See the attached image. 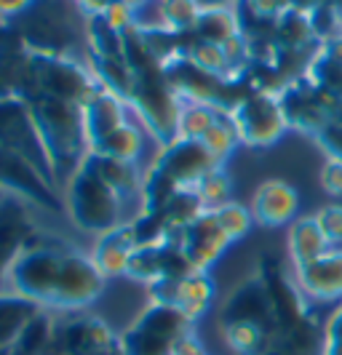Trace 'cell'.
<instances>
[{
    "instance_id": "cell-19",
    "label": "cell",
    "mask_w": 342,
    "mask_h": 355,
    "mask_svg": "<svg viewBox=\"0 0 342 355\" xmlns=\"http://www.w3.org/2000/svg\"><path fill=\"white\" fill-rule=\"evenodd\" d=\"M294 281L305 297L337 300L342 297V249H329L316 262L294 270Z\"/></svg>"
},
{
    "instance_id": "cell-26",
    "label": "cell",
    "mask_w": 342,
    "mask_h": 355,
    "mask_svg": "<svg viewBox=\"0 0 342 355\" xmlns=\"http://www.w3.org/2000/svg\"><path fill=\"white\" fill-rule=\"evenodd\" d=\"M89 67L94 78L99 80L102 89L118 94L123 102L128 99V91L134 83V75L128 70L126 59H112V56H89Z\"/></svg>"
},
{
    "instance_id": "cell-18",
    "label": "cell",
    "mask_w": 342,
    "mask_h": 355,
    "mask_svg": "<svg viewBox=\"0 0 342 355\" xmlns=\"http://www.w3.org/2000/svg\"><path fill=\"white\" fill-rule=\"evenodd\" d=\"M126 102L108 89H99L83 107V128H86V142L89 150L96 147L102 139H108L112 131L128 123Z\"/></svg>"
},
{
    "instance_id": "cell-1",
    "label": "cell",
    "mask_w": 342,
    "mask_h": 355,
    "mask_svg": "<svg viewBox=\"0 0 342 355\" xmlns=\"http://www.w3.org/2000/svg\"><path fill=\"white\" fill-rule=\"evenodd\" d=\"M8 291L35 302L40 310L78 313L94 304L108 278L91 254L54 232L37 230L14 257L6 272Z\"/></svg>"
},
{
    "instance_id": "cell-13",
    "label": "cell",
    "mask_w": 342,
    "mask_h": 355,
    "mask_svg": "<svg viewBox=\"0 0 342 355\" xmlns=\"http://www.w3.org/2000/svg\"><path fill=\"white\" fill-rule=\"evenodd\" d=\"M54 347L56 355H118V337L102 318L78 315L56 323Z\"/></svg>"
},
{
    "instance_id": "cell-15",
    "label": "cell",
    "mask_w": 342,
    "mask_h": 355,
    "mask_svg": "<svg viewBox=\"0 0 342 355\" xmlns=\"http://www.w3.org/2000/svg\"><path fill=\"white\" fill-rule=\"evenodd\" d=\"M300 196L284 179H268L257 187L252 200V216L262 227H281L297 219Z\"/></svg>"
},
{
    "instance_id": "cell-12",
    "label": "cell",
    "mask_w": 342,
    "mask_h": 355,
    "mask_svg": "<svg viewBox=\"0 0 342 355\" xmlns=\"http://www.w3.org/2000/svg\"><path fill=\"white\" fill-rule=\"evenodd\" d=\"M147 288H150V300L177 307L193 323L212 307V300H214V284L206 270H193L177 278H161Z\"/></svg>"
},
{
    "instance_id": "cell-8",
    "label": "cell",
    "mask_w": 342,
    "mask_h": 355,
    "mask_svg": "<svg viewBox=\"0 0 342 355\" xmlns=\"http://www.w3.org/2000/svg\"><path fill=\"white\" fill-rule=\"evenodd\" d=\"M0 190L6 196H14L19 200H24V203H33L40 211H67L65 198L59 196V187L37 168L35 163H30L19 153L0 150Z\"/></svg>"
},
{
    "instance_id": "cell-38",
    "label": "cell",
    "mask_w": 342,
    "mask_h": 355,
    "mask_svg": "<svg viewBox=\"0 0 342 355\" xmlns=\"http://www.w3.org/2000/svg\"><path fill=\"white\" fill-rule=\"evenodd\" d=\"M241 0H198L200 11H225V8H238Z\"/></svg>"
},
{
    "instance_id": "cell-32",
    "label": "cell",
    "mask_w": 342,
    "mask_h": 355,
    "mask_svg": "<svg viewBox=\"0 0 342 355\" xmlns=\"http://www.w3.org/2000/svg\"><path fill=\"white\" fill-rule=\"evenodd\" d=\"M214 216L216 222H219V227L225 230V235L230 238V241H238V238H243L246 232L252 230V209H246V206H241V203H225V206H219L214 209Z\"/></svg>"
},
{
    "instance_id": "cell-33",
    "label": "cell",
    "mask_w": 342,
    "mask_h": 355,
    "mask_svg": "<svg viewBox=\"0 0 342 355\" xmlns=\"http://www.w3.org/2000/svg\"><path fill=\"white\" fill-rule=\"evenodd\" d=\"M316 216V222H318V227L321 232L326 235V241H329V246H340L342 243V206L337 203H332V206H324L318 214H313Z\"/></svg>"
},
{
    "instance_id": "cell-5",
    "label": "cell",
    "mask_w": 342,
    "mask_h": 355,
    "mask_svg": "<svg viewBox=\"0 0 342 355\" xmlns=\"http://www.w3.org/2000/svg\"><path fill=\"white\" fill-rule=\"evenodd\" d=\"M126 105L139 115V121L150 131V137L161 147L180 139L182 99L169 86L163 67H153V70L134 75Z\"/></svg>"
},
{
    "instance_id": "cell-28",
    "label": "cell",
    "mask_w": 342,
    "mask_h": 355,
    "mask_svg": "<svg viewBox=\"0 0 342 355\" xmlns=\"http://www.w3.org/2000/svg\"><path fill=\"white\" fill-rule=\"evenodd\" d=\"M161 24L169 27L171 33L187 35L196 30L200 19L198 0H161Z\"/></svg>"
},
{
    "instance_id": "cell-4",
    "label": "cell",
    "mask_w": 342,
    "mask_h": 355,
    "mask_svg": "<svg viewBox=\"0 0 342 355\" xmlns=\"http://www.w3.org/2000/svg\"><path fill=\"white\" fill-rule=\"evenodd\" d=\"M65 206H67V216L78 230L102 235L123 225L121 214H123L126 200L94 171L91 163L83 160L65 187Z\"/></svg>"
},
{
    "instance_id": "cell-27",
    "label": "cell",
    "mask_w": 342,
    "mask_h": 355,
    "mask_svg": "<svg viewBox=\"0 0 342 355\" xmlns=\"http://www.w3.org/2000/svg\"><path fill=\"white\" fill-rule=\"evenodd\" d=\"M193 35L198 40H209V43H225L230 37L241 35V21H238V11L225 8V11H200V19L193 30Z\"/></svg>"
},
{
    "instance_id": "cell-36",
    "label": "cell",
    "mask_w": 342,
    "mask_h": 355,
    "mask_svg": "<svg viewBox=\"0 0 342 355\" xmlns=\"http://www.w3.org/2000/svg\"><path fill=\"white\" fill-rule=\"evenodd\" d=\"M35 0H0V21H14L22 17Z\"/></svg>"
},
{
    "instance_id": "cell-23",
    "label": "cell",
    "mask_w": 342,
    "mask_h": 355,
    "mask_svg": "<svg viewBox=\"0 0 342 355\" xmlns=\"http://www.w3.org/2000/svg\"><path fill=\"white\" fill-rule=\"evenodd\" d=\"M37 313L40 307L35 302L19 297L14 291H3L0 294V350H8Z\"/></svg>"
},
{
    "instance_id": "cell-3",
    "label": "cell",
    "mask_w": 342,
    "mask_h": 355,
    "mask_svg": "<svg viewBox=\"0 0 342 355\" xmlns=\"http://www.w3.org/2000/svg\"><path fill=\"white\" fill-rule=\"evenodd\" d=\"M99 89L102 86L94 78L89 64H80L72 56L40 51H30L27 56L24 89H22L24 102L37 99V96H49V99H62V102L86 107Z\"/></svg>"
},
{
    "instance_id": "cell-20",
    "label": "cell",
    "mask_w": 342,
    "mask_h": 355,
    "mask_svg": "<svg viewBox=\"0 0 342 355\" xmlns=\"http://www.w3.org/2000/svg\"><path fill=\"white\" fill-rule=\"evenodd\" d=\"M137 232L131 222H123L112 230L102 232L91 249V259L96 262V267L102 270L105 278H118V275H126V267L131 254L137 249Z\"/></svg>"
},
{
    "instance_id": "cell-24",
    "label": "cell",
    "mask_w": 342,
    "mask_h": 355,
    "mask_svg": "<svg viewBox=\"0 0 342 355\" xmlns=\"http://www.w3.org/2000/svg\"><path fill=\"white\" fill-rule=\"evenodd\" d=\"M144 150V134L139 125L126 123L121 125L118 131H112L108 139L91 147L89 153H96V155H105V158H115L123 160V163H137L139 155Z\"/></svg>"
},
{
    "instance_id": "cell-40",
    "label": "cell",
    "mask_w": 342,
    "mask_h": 355,
    "mask_svg": "<svg viewBox=\"0 0 342 355\" xmlns=\"http://www.w3.org/2000/svg\"><path fill=\"white\" fill-rule=\"evenodd\" d=\"M0 355H11V353H8V350H0Z\"/></svg>"
},
{
    "instance_id": "cell-9",
    "label": "cell",
    "mask_w": 342,
    "mask_h": 355,
    "mask_svg": "<svg viewBox=\"0 0 342 355\" xmlns=\"http://www.w3.org/2000/svg\"><path fill=\"white\" fill-rule=\"evenodd\" d=\"M230 115H233L241 144H249V147H268L289 128L287 112H284L278 94L249 91L230 110Z\"/></svg>"
},
{
    "instance_id": "cell-11",
    "label": "cell",
    "mask_w": 342,
    "mask_h": 355,
    "mask_svg": "<svg viewBox=\"0 0 342 355\" xmlns=\"http://www.w3.org/2000/svg\"><path fill=\"white\" fill-rule=\"evenodd\" d=\"M153 166L158 171H163L180 190H193L200 177H206L209 171L219 168L222 163L203 147V142L180 137L171 144L161 147V153H158V158L153 160Z\"/></svg>"
},
{
    "instance_id": "cell-6",
    "label": "cell",
    "mask_w": 342,
    "mask_h": 355,
    "mask_svg": "<svg viewBox=\"0 0 342 355\" xmlns=\"http://www.w3.org/2000/svg\"><path fill=\"white\" fill-rule=\"evenodd\" d=\"M193 331V320L171 304L150 300L134 323L118 337V355H174L180 339Z\"/></svg>"
},
{
    "instance_id": "cell-31",
    "label": "cell",
    "mask_w": 342,
    "mask_h": 355,
    "mask_svg": "<svg viewBox=\"0 0 342 355\" xmlns=\"http://www.w3.org/2000/svg\"><path fill=\"white\" fill-rule=\"evenodd\" d=\"M230 187H233V182L228 177V171L219 166V168H214L206 177L198 179V184L193 187V193L198 196V200L203 203L206 211H214L219 206L230 203Z\"/></svg>"
},
{
    "instance_id": "cell-7",
    "label": "cell",
    "mask_w": 342,
    "mask_h": 355,
    "mask_svg": "<svg viewBox=\"0 0 342 355\" xmlns=\"http://www.w3.org/2000/svg\"><path fill=\"white\" fill-rule=\"evenodd\" d=\"M72 0H35L22 17L14 19L30 51L62 53L70 56V49L78 43V14Z\"/></svg>"
},
{
    "instance_id": "cell-37",
    "label": "cell",
    "mask_w": 342,
    "mask_h": 355,
    "mask_svg": "<svg viewBox=\"0 0 342 355\" xmlns=\"http://www.w3.org/2000/svg\"><path fill=\"white\" fill-rule=\"evenodd\" d=\"M174 355H209V353H206V347L200 345V339L196 337V331H190V334H185V337L180 339Z\"/></svg>"
},
{
    "instance_id": "cell-34",
    "label": "cell",
    "mask_w": 342,
    "mask_h": 355,
    "mask_svg": "<svg viewBox=\"0 0 342 355\" xmlns=\"http://www.w3.org/2000/svg\"><path fill=\"white\" fill-rule=\"evenodd\" d=\"M324 355H342V304L326 320Z\"/></svg>"
},
{
    "instance_id": "cell-10",
    "label": "cell",
    "mask_w": 342,
    "mask_h": 355,
    "mask_svg": "<svg viewBox=\"0 0 342 355\" xmlns=\"http://www.w3.org/2000/svg\"><path fill=\"white\" fill-rule=\"evenodd\" d=\"M0 150L24 155V158L30 160V163H35L37 168L54 182L51 168H49V158L43 153L40 137H37L30 105L24 99H19V96L0 99Z\"/></svg>"
},
{
    "instance_id": "cell-29",
    "label": "cell",
    "mask_w": 342,
    "mask_h": 355,
    "mask_svg": "<svg viewBox=\"0 0 342 355\" xmlns=\"http://www.w3.org/2000/svg\"><path fill=\"white\" fill-rule=\"evenodd\" d=\"M198 142H203V147H206L219 163H225V158L235 150V144H241L238 131H235V123H233V115H230L228 110H222L219 121L203 134V139H198Z\"/></svg>"
},
{
    "instance_id": "cell-14",
    "label": "cell",
    "mask_w": 342,
    "mask_h": 355,
    "mask_svg": "<svg viewBox=\"0 0 342 355\" xmlns=\"http://www.w3.org/2000/svg\"><path fill=\"white\" fill-rule=\"evenodd\" d=\"M233 241L219 227L214 211H203L180 232V249L196 270H209Z\"/></svg>"
},
{
    "instance_id": "cell-21",
    "label": "cell",
    "mask_w": 342,
    "mask_h": 355,
    "mask_svg": "<svg viewBox=\"0 0 342 355\" xmlns=\"http://www.w3.org/2000/svg\"><path fill=\"white\" fill-rule=\"evenodd\" d=\"M329 249H334V246H329V241H326V235L318 227L316 216H297L289 225V259H291L294 270L316 262Z\"/></svg>"
},
{
    "instance_id": "cell-41",
    "label": "cell",
    "mask_w": 342,
    "mask_h": 355,
    "mask_svg": "<svg viewBox=\"0 0 342 355\" xmlns=\"http://www.w3.org/2000/svg\"><path fill=\"white\" fill-rule=\"evenodd\" d=\"M0 196H3V190H0Z\"/></svg>"
},
{
    "instance_id": "cell-22",
    "label": "cell",
    "mask_w": 342,
    "mask_h": 355,
    "mask_svg": "<svg viewBox=\"0 0 342 355\" xmlns=\"http://www.w3.org/2000/svg\"><path fill=\"white\" fill-rule=\"evenodd\" d=\"M86 163L94 166V171L108 182L110 187L118 193L128 203L131 196H142V174L137 168V163H123V160L115 158H105V155H96V153H89L86 155Z\"/></svg>"
},
{
    "instance_id": "cell-39",
    "label": "cell",
    "mask_w": 342,
    "mask_h": 355,
    "mask_svg": "<svg viewBox=\"0 0 342 355\" xmlns=\"http://www.w3.org/2000/svg\"><path fill=\"white\" fill-rule=\"evenodd\" d=\"M108 3H123V6H131V8L137 11V8H139V6H144L147 0H108Z\"/></svg>"
},
{
    "instance_id": "cell-2",
    "label": "cell",
    "mask_w": 342,
    "mask_h": 355,
    "mask_svg": "<svg viewBox=\"0 0 342 355\" xmlns=\"http://www.w3.org/2000/svg\"><path fill=\"white\" fill-rule=\"evenodd\" d=\"M27 105L33 112L43 153L49 158L54 184L62 190V187H67L72 174L80 168V163L89 155L86 128H83V107L62 102V99H49V96L30 99Z\"/></svg>"
},
{
    "instance_id": "cell-16",
    "label": "cell",
    "mask_w": 342,
    "mask_h": 355,
    "mask_svg": "<svg viewBox=\"0 0 342 355\" xmlns=\"http://www.w3.org/2000/svg\"><path fill=\"white\" fill-rule=\"evenodd\" d=\"M37 232V225L33 222V216L27 211L24 200H19L14 196H0V267H6L14 262L22 246Z\"/></svg>"
},
{
    "instance_id": "cell-30",
    "label": "cell",
    "mask_w": 342,
    "mask_h": 355,
    "mask_svg": "<svg viewBox=\"0 0 342 355\" xmlns=\"http://www.w3.org/2000/svg\"><path fill=\"white\" fill-rule=\"evenodd\" d=\"M222 110L209 105H193V102H182L180 112V137L185 139H203V134L219 121Z\"/></svg>"
},
{
    "instance_id": "cell-35",
    "label": "cell",
    "mask_w": 342,
    "mask_h": 355,
    "mask_svg": "<svg viewBox=\"0 0 342 355\" xmlns=\"http://www.w3.org/2000/svg\"><path fill=\"white\" fill-rule=\"evenodd\" d=\"M321 184L329 196H342V160L332 158L321 171Z\"/></svg>"
},
{
    "instance_id": "cell-17",
    "label": "cell",
    "mask_w": 342,
    "mask_h": 355,
    "mask_svg": "<svg viewBox=\"0 0 342 355\" xmlns=\"http://www.w3.org/2000/svg\"><path fill=\"white\" fill-rule=\"evenodd\" d=\"M27 56L30 46L24 43L14 21H0V99H22Z\"/></svg>"
},
{
    "instance_id": "cell-25",
    "label": "cell",
    "mask_w": 342,
    "mask_h": 355,
    "mask_svg": "<svg viewBox=\"0 0 342 355\" xmlns=\"http://www.w3.org/2000/svg\"><path fill=\"white\" fill-rule=\"evenodd\" d=\"M86 43H89V56L123 59V33L115 30L102 14L86 17Z\"/></svg>"
}]
</instances>
